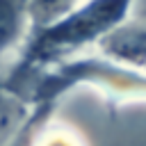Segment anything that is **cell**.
<instances>
[{
  "instance_id": "obj_3",
  "label": "cell",
  "mask_w": 146,
  "mask_h": 146,
  "mask_svg": "<svg viewBox=\"0 0 146 146\" xmlns=\"http://www.w3.org/2000/svg\"><path fill=\"white\" fill-rule=\"evenodd\" d=\"M2 107H5V96H2V87H0V110H2ZM0 114H2V112H0Z\"/></svg>"
},
{
  "instance_id": "obj_1",
  "label": "cell",
  "mask_w": 146,
  "mask_h": 146,
  "mask_svg": "<svg viewBox=\"0 0 146 146\" xmlns=\"http://www.w3.org/2000/svg\"><path fill=\"white\" fill-rule=\"evenodd\" d=\"M128 5H130V0H94V2L84 5L68 18L43 30L34 39V43L27 52V62L43 64V62L52 59L55 55H62L71 48H78V46L91 41L94 36L110 30L116 21H121Z\"/></svg>"
},
{
  "instance_id": "obj_2",
  "label": "cell",
  "mask_w": 146,
  "mask_h": 146,
  "mask_svg": "<svg viewBox=\"0 0 146 146\" xmlns=\"http://www.w3.org/2000/svg\"><path fill=\"white\" fill-rule=\"evenodd\" d=\"M23 0H0V52L16 39L21 30Z\"/></svg>"
}]
</instances>
